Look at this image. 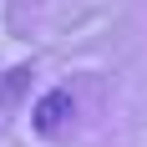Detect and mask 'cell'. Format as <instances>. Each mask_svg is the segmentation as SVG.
Segmentation results:
<instances>
[{"label": "cell", "instance_id": "obj_1", "mask_svg": "<svg viewBox=\"0 0 147 147\" xmlns=\"http://www.w3.org/2000/svg\"><path fill=\"white\" fill-rule=\"evenodd\" d=\"M61 117H66V91H51V102L36 107V127H41V132H51Z\"/></svg>", "mask_w": 147, "mask_h": 147}]
</instances>
